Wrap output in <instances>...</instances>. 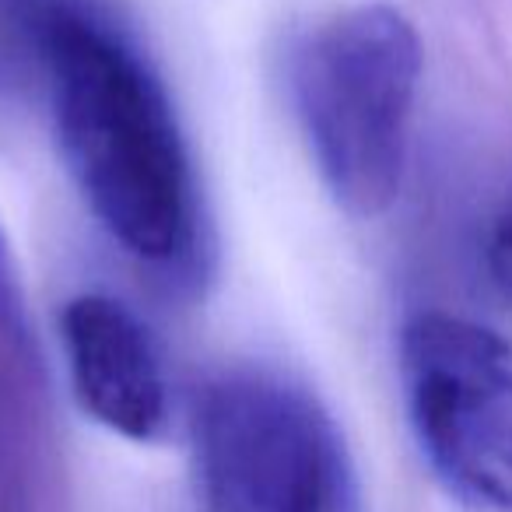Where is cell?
<instances>
[{
	"label": "cell",
	"instance_id": "5",
	"mask_svg": "<svg viewBox=\"0 0 512 512\" xmlns=\"http://www.w3.org/2000/svg\"><path fill=\"white\" fill-rule=\"evenodd\" d=\"M60 337L81 411L123 439H158L169 421V379L141 316L113 295L85 292L64 306Z\"/></svg>",
	"mask_w": 512,
	"mask_h": 512
},
{
	"label": "cell",
	"instance_id": "1",
	"mask_svg": "<svg viewBox=\"0 0 512 512\" xmlns=\"http://www.w3.org/2000/svg\"><path fill=\"white\" fill-rule=\"evenodd\" d=\"M50 92L57 148L109 239L151 267L200 242L193 162L162 78L102 0H0Z\"/></svg>",
	"mask_w": 512,
	"mask_h": 512
},
{
	"label": "cell",
	"instance_id": "3",
	"mask_svg": "<svg viewBox=\"0 0 512 512\" xmlns=\"http://www.w3.org/2000/svg\"><path fill=\"white\" fill-rule=\"evenodd\" d=\"M204 512H351L355 481L334 418L260 369L211 379L193 411Z\"/></svg>",
	"mask_w": 512,
	"mask_h": 512
},
{
	"label": "cell",
	"instance_id": "7",
	"mask_svg": "<svg viewBox=\"0 0 512 512\" xmlns=\"http://www.w3.org/2000/svg\"><path fill=\"white\" fill-rule=\"evenodd\" d=\"M18 50H22V43H18V36H15V29H11L8 15H4V8H0V92H4V88L15 81Z\"/></svg>",
	"mask_w": 512,
	"mask_h": 512
},
{
	"label": "cell",
	"instance_id": "2",
	"mask_svg": "<svg viewBox=\"0 0 512 512\" xmlns=\"http://www.w3.org/2000/svg\"><path fill=\"white\" fill-rule=\"evenodd\" d=\"M418 85V29L390 4L341 11L295 50L292 95L309 158L351 218H383L400 197Z\"/></svg>",
	"mask_w": 512,
	"mask_h": 512
},
{
	"label": "cell",
	"instance_id": "4",
	"mask_svg": "<svg viewBox=\"0 0 512 512\" xmlns=\"http://www.w3.org/2000/svg\"><path fill=\"white\" fill-rule=\"evenodd\" d=\"M400 386L432 474L467 505L512 512V341L453 313L400 330Z\"/></svg>",
	"mask_w": 512,
	"mask_h": 512
},
{
	"label": "cell",
	"instance_id": "6",
	"mask_svg": "<svg viewBox=\"0 0 512 512\" xmlns=\"http://www.w3.org/2000/svg\"><path fill=\"white\" fill-rule=\"evenodd\" d=\"M481 267L495 295L512 309V176L498 190L481 232Z\"/></svg>",
	"mask_w": 512,
	"mask_h": 512
}]
</instances>
